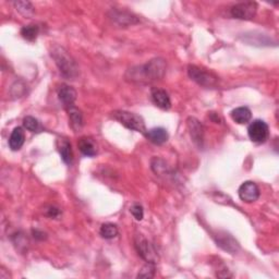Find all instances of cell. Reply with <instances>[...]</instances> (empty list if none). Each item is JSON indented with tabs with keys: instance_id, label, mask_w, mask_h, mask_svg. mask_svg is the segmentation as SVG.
Instances as JSON below:
<instances>
[{
	"instance_id": "6da1fadb",
	"label": "cell",
	"mask_w": 279,
	"mask_h": 279,
	"mask_svg": "<svg viewBox=\"0 0 279 279\" xmlns=\"http://www.w3.org/2000/svg\"><path fill=\"white\" fill-rule=\"evenodd\" d=\"M166 73V62L164 59L156 58L148 61L143 66H138L130 69L126 78L131 82L151 83L164 78Z\"/></svg>"
},
{
	"instance_id": "7a4b0ae2",
	"label": "cell",
	"mask_w": 279,
	"mask_h": 279,
	"mask_svg": "<svg viewBox=\"0 0 279 279\" xmlns=\"http://www.w3.org/2000/svg\"><path fill=\"white\" fill-rule=\"evenodd\" d=\"M51 57L55 60L60 73L67 79L73 80L79 75V67L74 59L71 57L68 51L64 50L62 47L56 46L51 50Z\"/></svg>"
},
{
	"instance_id": "3957f363",
	"label": "cell",
	"mask_w": 279,
	"mask_h": 279,
	"mask_svg": "<svg viewBox=\"0 0 279 279\" xmlns=\"http://www.w3.org/2000/svg\"><path fill=\"white\" fill-rule=\"evenodd\" d=\"M111 117L127 129L132 130V131L142 134H145L147 131L143 118L139 115L133 114V112L126 110H115L111 112Z\"/></svg>"
},
{
	"instance_id": "277c9868",
	"label": "cell",
	"mask_w": 279,
	"mask_h": 279,
	"mask_svg": "<svg viewBox=\"0 0 279 279\" xmlns=\"http://www.w3.org/2000/svg\"><path fill=\"white\" fill-rule=\"evenodd\" d=\"M134 247L140 257L147 263L156 264L158 261V253L151 241H148L143 235L134 237Z\"/></svg>"
},
{
	"instance_id": "5b68a950",
	"label": "cell",
	"mask_w": 279,
	"mask_h": 279,
	"mask_svg": "<svg viewBox=\"0 0 279 279\" xmlns=\"http://www.w3.org/2000/svg\"><path fill=\"white\" fill-rule=\"evenodd\" d=\"M188 74L190 79L197 82L199 85L205 87L215 86L218 82L217 76L211 71L202 69L198 66H192V64L188 67Z\"/></svg>"
},
{
	"instance_id": "8992f818",
	"label": "cell",
	"mask_w": 279,
	"mask_h": 279,
	"mask_svg": "<svg viewBox=\"0 0 279 279\" xmlns=\"http://www.w3.org/2000/svg\"><path fill=\"white\" fill-rule=\"evenodd\" d=\"M258 12V3L253 1L240 2L233 5L230 9V14L235 19L239 20H252Z\"/></svg>"
},
{
	"instance_id": "52a82bcc",
	"label": "cell",
	"mask_w": 279,
	"mask_h": 279,
	"mask_svg": "<svg viewBox=\"0 0 279 279\" xmlns=\"http://www.w3.org/2000/svg\"><path fill=\"white\" fill-rule=\"evenodd\" d=\"M248 134H249V138H250L251 141H253L254 143L261 144V143H264V142L269 139L270 129L265 121L257 119L253 122H251L250 126H249Z\"/></svg>"
},
{
	"instance_id": "ba28073f",
	"label": "cell",
	"mask_w": 279,
	"mask_h": 279,
	"mask_svg": "<svg viewBox=\"0 0 279 279\" xmlns=\"http://www.w3.org/2000/svg\"><path fill=\"white\" fill-rule=\"evenodd\" d=\"M214 239H215L217 246L222 248L223 250L227 251L231 254H235L239 251L240 246L237 240L233 236L225 233V231H218V234L214 235Z\"/></svg>"
},
{
	"instance_id": "9c48e42d",
	"label": "cell",
	"mask_w": 279,
	"mask_h": 279,
	"mask_svg": "<svg viewBox=\"0 0 279 279\" xmlns=\"http://www.w3.org/2000/svg\"><path fill=\"white\" fill-rule=\"evenodd\" d=\"M238 194L241 201L246 203H253L260 198V189L253 181L243 182L238 190Z\"/></svg>"
},
{
	"instance_id": "30bf717a",
	"label": "cell",
	"mask_w": 279,
	"mask_h": 279,
	"mask_svg": "<svg viewBox=\"0 0 279 279\" xmlns=\"http://www.w3.org/2000/svg\"><path fill=\"white\" fill-rule=\"evenodd\" d=\"M187 126L189 129L190 135L193 142L197 144L199 147L203 145L204 141V128L202 126V123L197 119V118L190 117L187 120Z\"/></svg>"
},
{
	"instance_id": "8fae6325",
	"label": "cell",
	"mask_w": 279,
	"mask_h": 279,
	"mask_svg": "<svg viewBox=\"0 0 279 279\" xmlns=\"http://www.w3.org/2000/svg\"><path fill=\"white\" fill-rule=\"evenodd\" d=\"M76 91L72 86L67 85V84H62L59 86L58 88V97L59 100L62 103V105L67 108H70L74 105V102L76 100Z\"/></svg>"
},
{
	"instance_id": "7c38bea8",
	"label": "cell",
	"mask_w": 279,
	"mask_h": 279,
	"mask_svg": "<svg viewBox=\"0 0 279 279\" xmlns=\"http://www.w3.org/2000/svg\"><path fill=\"white\" fill-rule=\"evenodd\" d=\"M151 95L154 104H155L157 107H159L160 109L168 110L171 107L170 97L168 93L165 90H162V88H158V87H153Z\"/></svg>"
},
{
	"instance_id": "4fadbf2b",
	"label": "cell",
	"mask_w": 279,
	"mask_h": 279,
	"mask_svg": "<svg viewBox=\"0 0 279 279\" xmlns=\"http://www.w3.org/2000/svg\"><path fill=\"white\" fill-rule=\"evenodd\" d=\"M110 17L114 21H116L119 25L127 26L130 24H135L138 23L139 20L136 19V16L133 15L132 13L128 12V11H121V10H112Z\"/></svg>"
},
{
	"instance_id": "5bb4252c",
	"label": "cell",
	"mask_w": 279,
	"mask_h": 279,
	"mask_svg": "<svg viewBox=\"0 0 279 279\" xmlns=\"http://www.w3.org/2000/svg\"><path fill=\"white\" fill-rule=\"evenodd\" d=\"M79 150L83 155L93 157L97 154V144L90 136H83L78 142Z\"/></svg>"
},
{
	"instance_id": "9a60e30c",
	"label": "cell",
	"mask_w": 279,
	"mask_h": 279,
	"mask_svg": "<svg viewBox=\"0 0 279 279\" xmlns=\"http://www.w3.org/2000/svg\"><path fill=\"white\" fill-rule=\"evenodd\" d=\"M147 140L156 145H162L168 140V132L164 128H153L145 133Z\"/></svg>"
},
{
	"instance_id": "2e32d148",
	"label": "cell",
	"mask_w": 279,
	"mask_h": 279,
	"mask_svg": "<svg viewBox=\"0 0 279 279\" xmlns=\"http://www.w3.org/2000/svg\"><path fill=\"white\" fill-rule=\"evenodd\" d=\"M25 141V133L23 131L21 127H16L13 129V131L11 132L9 138V146L12 151H19L20 148L24 144Z\"/></svg>"
},
{
	"instance_id": "e0dca14e",
	"label": "cell",
	"mask_w": 279,
	"mask_h": 279,
	"mask_svg": "<svg viewBox=\"0 0 279 279\" xmlns=\"http://www.w3.org/2000/svg\"><path fill=\"white\" fill-rule=\"evenodd\" d=\"M233 120L239 124H246L252 119V112L248 107H238L230 112Z\"/></svg>"
},
{
	"instance_id": "ac0fdd59",
	"label": "cell",
	"mask_w": 279,
	"mask_h": 279,
	"mask_svg": "<svg viewBox=\"0 0 279 279\" xmlns=\"http://www.w3.org/2000/svg\"><path fill=\"white\" fill-rule=\"evenodd\" d=\"M68 112H69V120H70V124L72 129L74 130L75 132H78L79 130L82 129L83 127V115L80 109L76 108V107L72 106L68 108Z\"/></svg>"
},
{
	"instance_id": "d6986e66",
	"label": "cell",
	"mask_w": 279,
	"mask_h": 279,
	"mask_svg": "<svg viewBox=\"0 0 279 279\" xmlns=\"http://www.w3.org/2000/svg\"><path fill=\"white\" fill-rule=\"evenodd\" d=\"M58 151L60 153V156L62 160L66 164H71L73 160V153H72V147L67 140L60 139L58 141Z\"/></svg>"
},
{
	"instance_id": "ffe728a7",
	"label": "cell",
	"mask_w": 279,
	"mask_h": 279,
	"mask_svg": "<svg viewBox=\"0 0 279 279\" xmlns=\"http://www.w3.org/2000/svg\"><path fill=\"white\" fill-rule=\"evenodd\" d=\"M99 234L104 239L109 240V239L116 238L118 234H119V231H118L116 225L111 224V223H106V224H103L102 227H100Z\"/></svg>"
},
{
	"instance_id": "44dd1931",
	"label": "cell",
	"mask_w": 279,
	"mask_h": 279,
	"mask_svg": "<svg viewBox=\"0 0 279 279\" xmlns=\"http://www.w3.org/2000/svg\"><path fill=\"white\" fill-rule=\"evenodd\" d=\"M38 33H39V27L36 24L25 25L21 28L22 37L28 41H34L36 39L38 36Z\"/></svg>"
},
{
	"instance_id": "7402d4cb",
	"label": "cell",
	"mask_w": 279,
	"mask_h": 279,
	"mask_svg": "<svg viewBox=\"0 0 279 279\" xmlns=\"http://www.w3.org/2000/svg\"><path fill=\"white\" fill-rule=\"evenodd\" d=\"M17 12H20L23 16H32L34 14V7L28 1H16L13 3Z\"/></svg>"
},
{
	"instance_id": "603a6c76",
	"label": "cell",
	"mask_w": 279,
	"mask_h": 279,
	"mask_svg": "<svg viewBox=\"0 0 279 279\" xmlns=\"http://www.w3.org/2000/svg\"><path fill=\"white\" fill-rule=\"evenodd\" d=\"M23 126L31 132H39V130L41 129L39 121L37 119H35V118L32 116H27L23 119Z\"/></svg>"
},
{
	"instance_id": "cb8c5ba5",
	"label": "cell",
	"mask_w": 279,
	"mask_h": 279,
	"mask_svg": "<svg viewBox=\"0 0 279 279\" xmlns=\"http://www.w3.org/2000/svg\"><path fill=\"white\" fill-rule=\"evenodd\" d=\"M154 276H155V264L153 263H147L142 267L138 274V278H153Z\"/></svg>"
},
{
	"instance_id": "d4e9b609",
	"label": "cell",
	"mask_w": 279,
	"mask_h": 279,
	"mask_svg": "<svg viewBox=\"0 0 279 279\" xmlns=\"http://www.w3.org/2000/svg\"><path fill=\"white\" fill-rule=\"evenodd\" d=\"M130 212H131V214L136 221H142L144 217L143 207H142V205H140V204H133L131 206V209H130Z\"/></svg>"
}]
</instances>
